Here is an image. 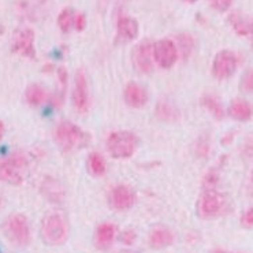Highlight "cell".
Listing matches in <instances>:
<instances>
[{
    "mask_svg": "<svg viewBox=\"0 0 253 253\" xmlns=\"http://www.w3.org/2000/svg\"><path fill=\"white\" fill-rule=\"evenodd\" d=\"M249 36H251V40H252V47H253V21L251 22V29H249Z\"/></svg>",
    "mask_w": 253,
    "mask_h": 253,
    "instance_id": "cell-32",
    "label": "cell"
},
{
    "mask_svg": "<svg viewBox=\"0 0 253 253\" xmlns=\"http://www.w3.org/2000/svg\"><path fill=\"white\" fill-rule=\"evenodd\" d=\"M201 106L206 108L207 111L211 114L216 121H222L226 117V112L223 110V106L216 96L211 93H206L201 97Z\"/></svg>",
    "mask_w": 253,
    "mask_h": 253,
    "instance_id": "cell-18",
    "label": "cell"
},
{
    "mask_svg": "<svg viewBox=\"0 0 253 253\" xmlns=\"http://www.w3.org/2000/svg\"><path fill=\"white\" fill-rule=\"evenodd\" d=\"M0 206H1V200H0Z\"/></svg>",
    "mask_w": 253,
    "mask_h": 253,
    "instance_id": "cell-37",
    "label": "cell"
},
{
    "mask_svg": "<svg viewBox=\"0 0 253 253\" xmlns=\"http://www.w3.org/2000/svg\"><path fill=\"white\" fill-rule=\"evenodd\" d=\"M74 26L80 32L85 29V26H86V17H85V14H83V12L77 14L76 17H74Z\"/></svg>",
    "mask_w": 253,
    "mask_h": 253,
    "instance_id": "cell-30",
    "label": "cell"
},
{
    "mask_svg": "<svg viewBox=\"0 0 253 253\" xmlns=\"http://www.w3.org/2000/svg\"><path fill=\"white\" fill-rule=\"evenodd\" d=\"M39 1H40V3H44V1H45V0H39Z\"/></svg>",
    "mask_w": 253,
    "mask_h": 253,
    "instance_id": "cell-36",
    "label": "cell"
},
{
    "mask_svg": "<svg viewBox=\"0 0 253 253\" xmlns=\"http://www.w3.org/2000/svg\"><path fill=\"white\" fill-rule=\"evenodd\" d=\"M135 238H137V236H135L134 230H125L124 233L121 234V237H119L121 242H122L124 245H127V247L134 244Z\"/></svg>",
    "mask_w": 253,
    "mask_h": 253,
    "instance_id": "cell-27",
    "label": "cell"
},
{
    "mask_svg": "<svg viewBox=\"0 0 253 253\" xmlns=\"http://www.w3.org/2000/svg\"><path fill=\"white\" fill-rule=\"evenodd\" d=\"M241 224L245 229H253V208L244 212L241 216Z\"/></svg>",
    "mask_w": 253,
    "mask_h": 253,
    "instance_id": "cell-29",
    "label": "cell"
},
{
    "mask_svg": "<svg viewBox=\"0 0 253 253\" xmlns=\"http://www.w3.org/2000/svg\"><path fill=\"white\" fill-rule=\"evenodd\" d=\"M86 166H88L89 172L93 175V177H101L104 175L107 171V165L104 158L101 156L100 153L93 152L90 153L88 156V162H86Z\"/></svg>",
    "mask_w": 253,
    "mask_h": 253,
    "instance_id": "cell-21",
    "label": "cell"
},
{
    "mask_svg": "<svg viewBox=\"0 0 253 253\" xmlns=\"http://www.w3.org/2000/svg\"><path fill=\"white\" fill-rule=\"evenodd\" d=\"M148 242L152 249H165L174 244V233L169 227L158 226L151 231Z\"/></svg>",
    "mask_w": 253,
    "mask_h": 253,
    "instance_id": "cell-15",
    "label": "cell"
},
{
    "mask_svg": "<svg viewBox=\"0 0 253 253\" xmlns=\"http://www.w3.org/2000/svg\"><path fill=\"white\" fill-rule=\"evenodd\" d=\"M58 80H59V90L53 96V103L56 106H60V104H63V96L67 89V70L65 67H60L58 70Z\"/></svg>",
    "mask_w": 253,
    "mask_h": 253,
    "instance_id": "cell-25",
    "label": "cell"
},
{
    "mask_svg": "<svg viewBox=\"0 0 253 253\" xmlns=\"http://www.w3.org/2000/svg\"><path fill=\"white\" fill-rule=\"evenodd\" d=\"M185 1H188V3H194L196 0H185Z\"/></svg>",
    "mask_w": 253,
    "mask_h": 253,
    "instance_id": "cell-35",
    "label": "cell"
},
{
    "mask_svg": "<svg viewBox=\"0 0 253 253\" xmlns=\"http://www.w3.org/2000/svg\"><path fill=\"white\" fill-rule=\"evenodd\" d=\"M55 140L62 151L74 152L86 147L90 141V137L78 125L71 124V122H62L55 130Z\"/></svg>",
    "mask_w": 253,
    "mask_h": 253,
    "instance_id": "cell-2",
    "label": "cell"
},
{
    "mask_svg": "<svg viewBox=\"0 0 253 253\" xmlns=\"http://www.w3.org/2000/svg\"><path fill=\"white\" fill-rule=\"evenodd\" d=\"M117 32H118V40L121 42H131L138 36L140 28L137 21L130 17H121L117 24Z\"/></svg>",
    "mask_w": 253,
    "mask_h": 253,
    "instance_id": "cell-16",
    "label": "cell"
},
{
    "mask_svg": "<svg viewBox=\"0 0 253 253\" xmlns=\"http://www.w3.org/2000/svg\"><path fill=\"white\" fill-rule=\"evenodd\" d=\"M4 234L8 241L18 247H26L30 242V226L22 213H14L8 216L4 223Z\"/></svg>",
    "mask_w": 253,
    "mask_h": 253,
    "instance_id": "cell-5",
    "label": "cell"
},
{
    "mask_svg": "<svg viewBox=\"0 0 253 253\" xmlns=\"http://www.w3.org/2000/svg\"><path fill=\"white\" fill-rule=\"evenodd\" d=\"M117 227L112 223H101L97 226L96 233H94V245L99 248L100 251H107L117 238Z\"/></svg>",
    "mask_w": 253,
    "mask_h": 253,
    "instance_id": "cell-13",
    "label": "cell"
},
{
    "mask_svg": "<svg viewBox=\"0 0 253 253\" xmlns=\"http://www.w3.org/2000/svg\"><path fill=\"white\" fill-rule=\"evenodd\" d=\"M236 53L229 49H223L215 55L212 62V74L216 80H227L233 76L237 70Z\"/></svg>",
    "mask_w": 253,
    "mask_h": 253,
    "instance_id": "cell-7",
    "label": "cell"
},
{
    "mask_svg": "<svg viewBox=\"0 0 253 253\" xmlns=\"http://www.w3.org/2000/svg\"><path fill=\"white\" fill-rule=\"evenodd\" d=\"M74 17H76L74 10L70 8V7H67V8L60 11L59 17H58V26H59V29L62 30L63 33L70 32V29L73 28V25H74Z\"/></svg>",
    "mask_w": 253,
    "mask_h": 253,
    "instance_id": "cell-23",
    "label": "cell"
},
{
    "mask_svg": "<svg viewBox=\"0 0 253 253\" xmlns=\"http://www.w3.org/2000/svg\"><path fill=\"white\" fill-rule=\"evenodd\" d=\"M28 160L22 153H14L7 159H0V181L18 185L22 182V171L26 169Z\"/></svg>",
    "mask_w": 253,
    "mask_h": 253,
    "instance_id": "cell-6",
    "label": "cell"
},
{
    "mask_svg": "<svg viewBox=\"0 0 253 253\" xmlns=\"http://www.w3.org/2000/svg\"><path fill=\"white\" fill-rule=\"evenodd\" d=\"M138 148V138L134 133L119 130L108 135L107 140V151L114 159H129Z\"/></svg>",
    "mask_w": 253,
    "mask_h": 253,
    "instance_id": "cell-3",
    "label": "cell"
},
{
    "mask_svg": "<svg viewBox=\"0 0 253 253\" xmlns=\"http://www.w3.org/2000/svg\"><path fill=\"white\" fill-rule=\"evenodd\" d=\"M135 194L127 186L119 185L112 189L110 193V206L115 211H126L134 206Z\"/></svg>",
    "mask_w": 253,
    "mask_h": 253,
    "instance_id": "cell-11",
    "label": "cell"
},
{
    "mask_svg": "<svg viewBox=\"0 0 253 253\" xmlns=\"http://www.w3.org/2000/svg\"><path fill=\"white\" fill-rule=\"evenodd\" d=\"M153 59L162 69H171L178 60V48L169 39H163L152 45Z\"/></svg>",
    "mask_w": 253,
    "mask_h": 253,
    "instance_id": "cell-8",
    "label": "cell"
},
{
    "mask_svg": "<svg viewBox=\"0 0 253 253\" xmlns=\"http://www.w3.org/2000/svg\"><path fill=\"white\" fill-rule=\"evenodd\" d=\"M229 22L238 36H249L251 24L242 17L240 11H233L229 15Z\"/></svg>",
    "mask_w": 253,
    "mask_h": 253,
    "instance_id": "cell-22",
    "label": "cell"
},
{
    "mask_svg": "<svg viewBox=\"0 0 253 253\" xmlns=\"http://www.w3.org/2000/svg\"><path fill=\"white\" fill-rule=\"evenodd\" d=\"M249 179H251V183L253 185V169H252V171H251V178H249Z\"/></svg>",
    "mask_w": 253,
    "mask_h": 253,
    "instance_id": "cell-34",
    "label": "cell"
},
{
    "mask_svg": "<svg viewBox=\"0 0 253 253\" xmlns=\"http://www.w3.org/2000/svg\"><path fill=\"white\" fill-rule=\"evenodd\" d=\"M25 99L30 106H42V103L47 100V90L39 84H32L25 92Z\"/></svg>",
    "mask_w": 253,
    "mask_h": 253,
    "instance_id": "cell-20",
    "label": "cell"
},
{
    "mask_svg": "<svg viewBox=\"0 0 253 253\" xmlns=\"http://www.w3.org/2000/svg\"><path fill=\"white\" fill-rule=\"evenodd\" d=\"M156 117L160 121H163V122H175L179 118V111H178L177 108L174 104H171L170 101H166V100H160L158 104H156Z\"/></svg>",
    "mask_w": 253,
    "mask_h": 253,
    "instance_id": "cell-19",
    "label": "cell"
},
{
    "mask_svg": "<svg viewBox=\"0 0 253 253\" xmlns=\"http://www.w3.org/2000/svg\"><path fill=\"white\" fill-rule=\"evenodd\" d=\"M40 236L49 247H60L70 237V224L63 213L49 212L42 219Z\"/></svg>",
    "mask_w": 253,
    "mask_h": 253,
    "instance_id": "cell-1",
    "label": "cell"
},
{
    "mask_svg": "<svg viewBox=\"0 0 253 253\" xmlns=\"http://www.w3.org/2000/svg\"><path fill=\"white\" fill-rule=\"evenodd\" d=\"M240 90L244 93H253V69L244 73L240 81Z\"/></svg>",
    "mask_w": 253,
    "mask_h": 253,
    "instance_id": "cell-26",
    "label": "cell"
},
{
    "mask_svg": "<svg viewBox=\"0 0 253 253\" xmlns=\"http://www.w3.org/2000/svg\"><path fill=\"white\" fill-rule=\"evenodd\" d=\"M4 134V124L0 121V140H1V137Z\"/></svg>",
    "mask_w": 253,
    "mask_h": 253,
    "instance_id": "cell-31",
    "label": "cell"
},
{
    "mask_svg": "<svg viewBox=\"0 0 253 253\" xmlns=\"http://www.w3.org/2000/svg\"><path fill=\"white\" fill-rule=\"evenodd\" d=\"M226 199L215 189H206L197 201V215L203 219H213L224 211Z\"/></svg>",
    "mask_w": 253,
    "mask_h": 253,
    "instance_id": "cell-4",
    "label": "cell"
},
{
    "mask_svg": "<svg viewBox=\"0 0 253 253\" xmlns=\"http://www.w3.org/2000/svg\"><path fill=\"white\" fill-rule=\"evenodd\" d=\"M12 51L22 55L25 58L35 59V32L29 28L17 30L12 39Z\"/></svg>",
    "mask_w": 253,
    "mask_h": 253,
    "instance_id": "cell-10",
    "label": "cell"
},
{
    "mask_svg": "<svg viewBox=\"0 0 253 253\" xmlns=\"http://www.w3.org/2000/svg\"><path fill=\"white\" fill-rule=\"evenodd\" d=\"M210 1H211L212 7L220 12L227 11L233 3V0H210Z\"/></svg>",
    "mask_w": 253,
    "mask_h": 253,
    "instance_id": "cell-28",
    "label": "cell"
},
{
    "mask_svg": "<svg viewBox=\"0 0 253 253\" xmlns=\"http://www.w3.org/2000/svg\"><path fill=\"white\" fill-rule=\"evenodd\" d=\"M178 45H179V51L182 53V58L186 60L192 55V52H193V36L189 35V33H181V35L178 36Z\"/></svg>",
    "mask_w": 253,
    "mask_h": 253,
    "instance_id": "cell-24",
    "label": "cell"
},
{
    "mask_svg": "<svg viewBox=\"0 0 253 253\" xmlns=\"http://www.w3.org/2000/svg\"><path fill=\"white\" fill-rule=\"evenodd\" d=\"M73 104L76 110L81 114L89 110L90 99H89V86L86 74L84 69H78L74 78V90H73Z\"/></svg>",
    "mask_w": 253,
    "mask_h": 253,
    "instance_id": "cell-9",
    "label": "cell"
},
{
    "mask_svg": "<svg viewBox=\"0 0 253 253\" xmlns=\"http://www.w3.org/2000/svg\"><path fill=\"white\" fill-rule=\"evenodd\" d=\"M211 253H227V252H224L223 249H215V251H212Z\"/></svg>",
    "mask_w": 253,
    "mask_h": 253,
    "instance_id": "cell-33",
    "label": "cell"
},
{
    "mask_svg": "<svg viewBox=\"0 0 253 253\" xmlns=\"http://www.w3.org/2000/svg\"><path fill=\"white\" fill-rule=\"evenodd\" d=\"M229 115L238 122H247L253 117V107L247 100L234 99L230 103Z\"/></svg>",
    "mask_w": 253,
    "mask_h": 253,
    "instance_id": "cell-17",
    "label": "cell"
},
{
    "mask_svg": "<svg viewBox=\"0 0 253 253\" xmlns=\"http://www.w3.org/2000/svg\"><path fill=\"white\" fill-rule=\"evenodd\" d=\"M125 101L133 108H141L148 103V92L137 83H129L125 88Z\"/></svg>",
    "mask_w": 253,
    "mask_h": 253,
    "instance_id": "cell-14",
    "label": "cell"
},
{
    "mask_svg": "<svg viewBox=\"0 0 253 253\" xmlns=\"http://www.w3.org/2000/svg\"><path fill=\"white\" fill-rule=\"evenodd\" d=\"M152 44L149 42H141L133 51V63L135 69L140 70L144 74H149L153 70L152 63Z\"/></svg>",
    "mask_w": 253,
    "mask_h": 253,
    "instance_id": "cell-12",
    "label": "cell"
}]
</instances>
